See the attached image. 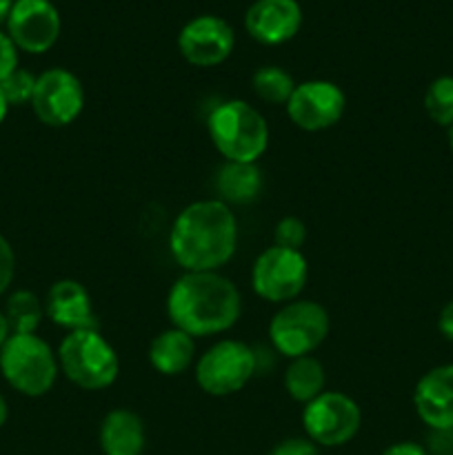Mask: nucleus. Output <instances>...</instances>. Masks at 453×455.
<instances>
[{
  "instance_id": "obj_1",
  "label": "nucleus",
  "mask_w": 453,
  "mask_h": 455,
  "mask_svg": "<svg viewBox=\"0 0 453 455\" xmlns=\"http://www.w3.org/2000/svg\"><path fill=\"white\" fill-rule=\"evenodd\" d=\"M238 249V220L222 200L187 204L169 231V251L185 271H218Z\"/></svg>"
},
{
  "instance_id": "obj_2",
  "label": "nucleus",
  "mask_w": 453,
  "mask_h": 455,
  "mask_svg": "<svg viewBox=\"0 0 453 455\" xmlns=\"http://www.w3.org/2000/svg\"><path fill=\"white\" fill-rule=\"evenodd\" d=\"M171 327L194 338L216 336L234 327L242 315L238 287L218 271H185L167 296Z\"/></svg>"
},
{
  "instance_id": "obj_3",
  "label": "nucleus",
  "mask_w": 453,
  "mask_h": 455,
  "mask_svg": "<svg viewBox=\"0 0 453 455\" xmlns=\"http://www.w3.org/2000/svg\"><path fill=\"white\" fill-rule=\"evenodd\" d=\"M207 132L218 154L229 163H258L269 147L265 116L244 100H225L211 109Z\"/></svg>"
},
{
  "instance_id": "obj_4",
  "label": "nucleus",
  "mask_w": 453,
  "mask_h": 455,
  "mask_svg": "<svg viewBox=\"0 0 453 455\" xmlns=\"http://www.w3.org/2000/svg\"><path fill=\"white\" fill-rule=\"evenodd\" d=\"M58 367L84 391H105L118 380L120 358L100 329L69 331L58 347Z\"/></svg>"
},
{
  "instance_id": "obj_5",
  "label": "nucleus",
  "mask_w": 453,
  "mask_h": 455,
  "mask_svg": "<svg viewBox=\"0 0 453 455\" xmlns=\"http://www.w3.org/2000/svg\"><path fill=\"white\" fill-rule=\"evenodd\" d=\"M58 355L36 333H12L0 347V373L4 382L27 398H43L56 385Z\"/></svg>"
},
{
  "instance_id": "obj_6",
  "label": "nucleus",
  "mask_w": 453,
  "mask_h": 455,
  "mask_svg": "<svg viewBox=\"0 0 453 455\" xmlns=\"http://www.w3.org/2000/svg\"><path fill=\"white\" fill-rule=\"evenodd\" d=\"M331 331L329 311L315 300L284 302L269 323V340L284 358L311 355Z\"/></svg>"
},
{
  "instance_id": "obj_7",
  "label": "nucleus",
  "mask_w": 453,
  "mask_h": 455,
  "mask_svg": "<svg viewBox=\"0 0 453 455\" xmlns=\"http://www.w3.org/2000/svg\"><path fill=\"white\" fill-rule=\"evenodd\" d=\"M258 369L256 351L240 340L216 342L195 363V382L213 398H226L247 387Z\"/></svg>"
},
{
  "instance_id": "obj_8",
  "label": "nucleus",
  "mask_w": 453,
  "mask_h": 455,
  "mask_svg": "<svg viewBox=\"0 0 453 455\" xmlns=\"http://www.w3.org/2000/svg\"><path fill=\"white\" fill-rule=\"evenodd\" d=\"M309 280V262L296 249L266 247L251 267V287L258 298L274 305L298 300Z\"/></svg>"
},
{
  "instance_id": "obj_9",
  "label": "nucleus",
  "mask_w": 453,
  "mask_h": 455,
  "mask_svg": "<svg viewBox=\"0 0 453 455\" xmlns=\"http://www.w3.org/2000/svg\"><path fill=\"white\" fill-rule=\"evenodd\" d=\"M362 411L351 395L342 391H322L302 409V427L318 447H342L358 435Z\"/></svg>"
},
{
  "instance_id": "obj_10",
  "label": "nucleus",
  "mask_w": 453,
  "mask_h": 455,
  "mask_svg": "<svg viewBox=\"0 0 453 455\" xmlns=\"http://www.w3.org/2000/svg\"><path fill=\"white\" fill-rule=\"evenodd\" d=\"M31 109L47 127H67L84 109V87L78 76L62 67L43 71L36 78Z\"/></svg>"
},
{
  "instance_id": "obj_11",
  "label": "nucleus",
  "mask_w": 453,
  "mask_h": 455,
  "mask_svg": "<svg viewBox=\"0 0 453 455\" xmlns=\"http://www.w3.org/2000/svg\"><path fill=\"white\" fill-rule=\"evenodd\" d=\"M287 116L302 132H324L340 123L346 96L331 80H305L296 84L287 105Z\"/></svg>"
},
{
  "instance_id": "obj_12",
  "label": "nucleus",
  "mask_w": 453,
  "mask_h": 455,
  "mask_svg": "<svg viewBox=\"0 0 453 455\" xmlns=\"http://www.w3.org/2000/svg\"><path fill=\"white\" fill-rule=\"evenodd\" d=\"M7 34L22 52L44 53L60 36V13L52 0H13Z\"/></svg>"
},
{
  "instance_id": "obj_13",
  "label": "nucleus",
  "mask_w": 453,
  "mask_h": 455,
  "mask_svg": "<svg viewBox=\"0 0 453 455\" xmlns=\"http://www.w3.org/2000/svg\"><path fill=\"white\" fill-rule=\"evenodd\" d=\"M235 47L234 27L220 16H198L187 22L178 34V49L194 67H218Z\"/></svg>"
},
{
  "instance_id": "obj_14",
  "label": "nucleus",
  "mask_w": 453,
  "mask_h": 455,
  "mask_svg": "<svg viewBox=\"0 0 453 455\" xmlns=\"http://www.w3.org/2000/svg\"><path fill=\"white\" fill-rule=\"evenodd\" d=\"M417 418L435 434L453 431V363L429 369L413 389Z\"/></svg>"
},
{
  "instance_id": "obj_15",
  "label": "nucleus",
  "mask_w": 453,
  "mask_h": 455,
  "mask_svg": "<svg viewBox=\"0 0 453 455\" xmlns=\"http://www.w3.org/2000/svg\"><path fill=\"white\" fill-rule=\"evenodd\" d=\"M247 34L260 44L289 43L302 27L298 0H256L244 13Z\"/></svg>"
},
{
  "instance_id": "obj_16",
  "label": "nucleus",
  "mask_w": 453,
  "mask_h": 455,
  "mask_svg": "<svg viewBox=\"0 0 453 455\" xmlns=\"http://www.w3.org/2000/svg\"><path fill=\"white\" fill-rule=\"evenodd\" d=\"M44 315L67 331L100 329L96 309L84 284L74 278H62L49 287L44 298Z\"/></svg>"
},
{
  "instance_id": "obj_17",
  "label": "nucleus",
  "mask_w": 453,
  "mask_h": 455,
  "mask_svg": "<svg viewBox=\"0 0 453 455\" xmlns=\"http://www.w3.org/2000/svg\"><path fill=\"white\" fill-rule=\"evenodd\" d=\"M145 440V422L138 413L114 409L102 418L98 443L105 455H142Z\"/></svg>"
},
{
  "instance_id": "obj_18",
  "label": "nucleus",
  "mask_w": 453,
  "mask_h": 455,
  "mask_svg": "<svg viewBox=\"0 0 453 455\" xmlns=\"http://www.w3.org/2000/svg\"><path fill=\"white\" fill-rule=\"evenodd\" d=\"M147 358L160 376H180L195 363V338L178 327L164 329L151 340Z\"/></svg>"
},
{
  "instance_id": "obj_19",
  "label": "nucleus",
  "mask_w": 453,
  "mask_h": 455,
  "mask_svg": "<svg viewBox=\"0 0 453 455\" xmlns=\"http://www.w3.org/2000/svg\"><path fill=\"white\" fill-rule=\"evenodd\" d=\"M216 191L225 204H249L260 196L262 172L258 163L225 160L216 173Z\"/></svg>"
},
{
  "instance_id": "obj_20",
  "label": "nucleus",
  "mask_w": 453,
  "mask_h": 455,
  "mask_svg": "<svg viewBox=\"0 0 453 455\" xmlns=\"http://www.w3.org/2000/svg\"><path fill=\"white\" fill-rule=\"evenodd\" d=\"M324 385H327V373H324L322 363L314 355L293 358L284 371V389H287L289 398L300 404L318 398L324 391Z\"/></svg>"
},
{
  "instance_id": "obj_21",
  "label": "nucleus",
  "mask_w": 453,
  "mask_h": 455,
  "mask_svg": "<svg viewBox=\"0 0 453 455\" xmlns=\"http://www.w3.org/2000/svg\"><path fill=\"white\" fill-rule=\"evenodd\" d=\"M4 315L12 333H36L44 318V305L34 291L18 289L4 302Z\"/></svg>"
},
{
  "instance_id": "obj_22",
  "label": "nucleus",
  "mask_w": 453,
  "mask_h": 455,
  "mask_svg": "<svg viewBox=\"0 0 453 455\" xmlns=\"http://www.w3.org/2000/svg\"><path fill=\"white\" fill-rule=\"evenodd\" d=\"M251 87L260 100L269 102V105H287L293 89H296V80L282 67L266 65L256 69L251 78Z\"/></svg>"
},
{
  "instance_id": "obj_23",
  "label": "nucleus",
  "mask_w": 453,
  "mask_h": 455,
  "mask_svg": "<svg viewBox=\"0 0 453 455\" xmlns=\"http://www.w3.org/2000/svg\"><path fill=\"white\" fill-rule=\"evenodd\" d=\"M425 111L440 127H453V76H440L426 87Z\"/></svg>"
},
{
  "instance_id": "obj_24",
  "label": "nucleus",
  "mask_w": 453,
  "mask_h": 455,
  "mask_svg": "<svg viewBox=\"0 0 453 455\" xmlns=\"http://www.w3.org/2000/svg\"><path fill=\"white\" fill-rule=\"evenodd\" d=\"M36 78H38V76L31 74L29 69H20V67H18L12 76H7V78L0 83V92H3L7 105L9 107L29 105L31 98H34Z\"/></svg>"
},
{
  "instance_id": "obj_25",
  "label": "nucleus",
  "mask_w": 453,
  "mask_h": 455,
  "mask_svg": "<svg viewBox=\"0 0 453 455\" xmlns=\"http://www.w3.org/2000/svg\"><path fill=\"white\" fill-rule=\"evenodd\" d=\"M306 240V225L296 216H284L282 220H278L274 229V244L284 249H296L300 251V247Z\"/></svg>"
},
{
  "instance_id": "obj_26",
  "label": "nucleus",
  "mask_w": 453,
  "mask_h": 455,
  "mask_svg": "<svg viewBox=\"0 0 453 455\" xmlns=\"http://www.w3.org/2000/svg\"><path fill=\"white\" fill-rule=\"evenodd\" d=\"M16 275V253L9 240L0 234V296L12 287Z\"/></svg>"
},
{
  "instance_id": "obj_27",
  "label": "nucleus",
  "mask_w": 453,
  "mask_h": 455,
  "mask_svg": "<svg viewBox=\"0 0 453 455\" xmlns=\"http://www.w3.org/2000/svg\"><path fill=\"white\" fill-rule=\"evenodd\" d=\"M18 52L20 49L13 44L9 34L0 31V83L18 69Z\"/></svg>"
},
{
  "instance_id": "obj_28",
  "label": "nucleus",
  "mask_w": 453,
  "mask_h": 455,
  "mask_svg": "<svg viewBox=\"0 0 453 455\" xmlns=\"http://www.w3.org/2000/svg\"><path fill=\"white\" fill-rule=\"evenodd\" d=\"M269 455H318V444L309 438H287L275 444Z\"/></svg>"
},
{
  "instance_id": "obj_29",
  "label": "nucleus",
  "mask_w": 453,
  "mask_h": 455,
  "mask_svg": "<svg viewBox=\"0 0 453 455\" xmlns=\"http://www.w3.org/2000/svg\"><path fill=\"white\" fill-rule=\"evenodd\" d=\"M438 329L447 340L453 342V300H449L447 305L442 307V311H440Z\"/></svg>"
},
{
  "instance_id": "obj_30",
  "label": "nucleus",
  "mask_w": 453,
  "mask_h": 455,
  "mask_svg": "<svg viewBox=\"0 0 453 455\" xmlns=\"http://www.w3.org/2000/svg\"><path fill=\"white\" fill-rule=\"evenodd\" d=\"M380 455H429L426 449L417 443H395L386 447Z\"/></svg>"
},
{
  "instance_id": "obj_31",
  "label": "nucleus",
  "mask_w": 453,
  "mask_h": 455,
  "mask_svg": "<svg viewBox=\"0 0 453 455\" xmlns=\"http://www.w3.org/2000/svg\"><path fill=\"white\" fill-rule=\"evenodd\" d=\"M9 336H12V329H9L7 315H4V311L0 309V347L9 340Z\"/></svg>"
},
{
  "instance_id": "obj_32",
  "label": "nucleus",
  "mask_w": 453,
  "mask_h": 455,
  "mask_svg": "<svg viewBox=\"0 0 453 455\" xmlns=\"http://www.w3.org/2000/svg\"><path fill=\"white\" fill-rule=\"evenodd\" d=\"M12 7H13V0H0V25H7Z\"/></svg>"
},
{
  "instance_id": "obj_33",
  "label": "nucleus",
  "mask_w": 453,
  "mask_h": 455,
  "mask_svg": "<svg viewBox=\"0 0 453 455\" xmlns=\"http://www.w3.org/2000/svg\"><path fill=\"white\" fill-rule=\"evenodd\" d=\"M9 418V407H7V400H4V395L0 394V429L4 427V422H7Z\"/></svg>"
},
{
  "instance_id": "obj_34",
  "label": "nucleus",
  "mask_w": 453,
  "mask_h": 455,
  "mask_svg": "<svg viewBox=\"0 0 453 455\" xmlns=\"http://www.w3.org/2000/svg\"><path fill=\"white\" fill-rule=\"evenodd\" d=\"M7 114H9V105H7V100H4L3 92H0V124L4 123V118H7Z\"/></svg>"
},
{
  "instance_id": "obj_35",
  "label": "nucleus",
  "mask_w": 453,
  "mask_h": 455,
  "mask_svg": "<svg viewBox=\"0 0 453 455\" xmlns=\"http://www.w3.org/2000/svg\"><path fill=\"white\" fill-rule=\"evenodd\" d=\"M449 147H451L453 151V127H449Z\"/></svg>"
}]
</instances>
